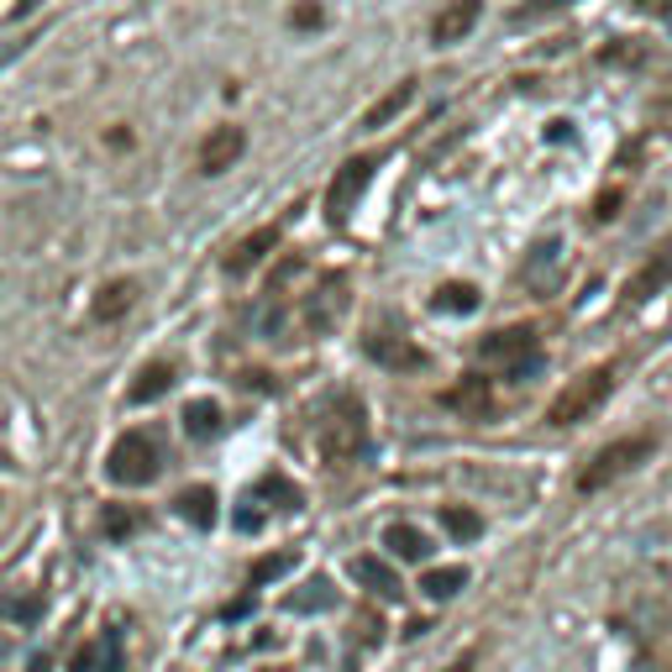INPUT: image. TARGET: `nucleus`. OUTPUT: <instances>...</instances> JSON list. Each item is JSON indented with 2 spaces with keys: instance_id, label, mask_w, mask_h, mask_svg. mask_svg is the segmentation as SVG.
<instances>
[{
  "instance_id": "f257e3e1",
  "label": "nucleus",
  "mask_w": 672,
  "mask_h": 672,
  "mask_svg": "<svg viewBox=\"0 0 672 672\" xmlns=\"http://www.w3.org/2000/svg\"><path fill=\"white\" fill-rule=\"evenodd\" d=\"M316 441H321L326 463H352L363 447H368V410L357 394H337L326 405L321 426H316Z\"/></svg>"
},
{
  "instance_id": "f03ea898",
  "label": "nucleus",
  "mask_w": 672,
  "mask_h": 672,
  "mask_svg": "<svg viewBox=\"0 0 672 672\" xmlns=\"http://www.w3.org/2000/svg\"><path fill=\"white\" fill-rule=\"evenodd\" d=\"M657 431H636V437H620V441H610V447H599L594 457H588V468L578 473V489L584 494H594V489H610L614 478H625V473H636L657 452Z\"/></svg>"
},
{
  "instance_id": "7ed1b4c3",
  "label": "nucleus",
  "mask_w": 672,
  "mask_h": 672,
  "mask_svg": "<svg viewBox=\"0 0 672 672\" xmlns=\"http://www.w3.org/2000/svg\"><path fill=\"white\" fill-rule=\"evenodd\" d=\"M478 363L504 374V379H526V374H536V368L547 363V352H541L530 326H504V331L478 342Z\"/></svg>"
},
{
  "instance_id": "20e7f679",
  "label": "nucleus",
  "mask_w": 672,
  "mask_h": 672,
  "mask_svg": "<svg viewBox=\"0 0 672 672\" xmlns=\"http://www.w3.org/2000/svg\"><path fill=\"white\" fill-rule=\"evenodd\" d=\"M610 389H614V368H588L578 379H567V389L547 405V420L552 426H578V420H588L594 410L610 400Z\"/></svg>"
},
{
  "instance_id": "39448f33",
  "label": "nucleus",
  "mask_w": 672,
  "mask_h": 672,
  "mask_svg": "<svg viewBox=\"0 0 672 672\" xmlns=\"http://www.w3.org/2000/svg\"><path fill=\"white\" fill-rule=\"evenodd\" d=\"M158 468H163V452H158V441L147 437V431H126V437H117L111 457H106V473H111L117 484H126V489L152 484Z\"/></svg>"
},
{
  "instance_id": "423d86ee",
  "label": "nucleus",
  "mask_w": 672,
  "mask_h": 672,
  "mask_svg": "<svg viewBox=\"0 0 672 672\" xmlns=\"http://www.w3.org/2000/svg\"><path fill=\"white\" fill-rule=\"evenodd\" d=\"M374 169H379V158H347L342 169H337V179H331V190H326V216L342 227L352 210H357V200H363V190L374 184Z\"/></svg>"
},
{
  "instance_id": "0eeeda50",
  "label": "nucleus",
  "mask_w": 672,
  "mask_h": 672,
  "mask_svg": "<svg viewBox=\"0 0 672 672\" xmlns=\"http://www.w3.org/2000/svg\"><path fill=\"white\" fill-rule=\"evenodd\" d=\"M305 331H316V337H326V331H337V321L347 316V273H326L316 290L305 294Z\"/></svg>"
},
{
  "instance_id": "6e6552de",
  "label": "nucleus",
  "mask_w": 672,
  "mask_h": 672,
  "mask_svg": "<svg viewBox=\"0 0 672 672\" xmlns=\"http://www.w3.org/2000/svg\"><path fill=\"white\" fill-rule=\"evenodd\" d=\"M242 152H247V132L242 126H210L200 137V147H195V169L205 179H216V174H227Z\"/></svg>"
},
{
  "instance_id": "1a4fd4ad",
  "label": "nucleus",
  "mask_w": 672,
  "mask_h": 672,
  "mask_svg": "<svg viewBox=\"0 0 672 672\" xmlns=\"http://www.w3.org/2000/svg\"><path fill=\"white\" fill-rule=\"evenodd\" d=\"M363 352L383 363V368H394V374H415V368H426V352L415 347L410 337H394V331H374V337H363Z\"/></svg>"
},
{
  "instance_id": "9d476101",
  "label": "nucleus",
  "mask_w": 672,
  "mask_h": 672,
  "mask_svg": "<svg viewBox=\"0 0 672 672\" xmlns=\"http://www.w3.org/2000/svg\"><path fill=\"white\" fill-rule=\"evenodd\" d=\"M441 405L457 410V415H468V420H484V415L494 410V389H489L484 374H463L452 389H441Z\"/></svg>"
},
{
  "instance_id": "9b49d317",
  "label": "nucleus",
  "mask_w": 672,
  "mask_h": 672,
  "mask_svg": "<svg viewBox=\"0 0 672 672\" xmlns=\"http://www.w3.org/2000/svg\"><path fill=\"white\" fill-rule=\"evenodd\" d=\"M478 16H484V0H447L441 5V16L431 22V42L447 48V42H463L473 27H478Z\"/></svg>"
},
{
  "instance_id": "f8f14e48",
  "label": "nucleus",
  "mask_w": 672,
  "mask_h": 672,
  "mask_svg": "<svg viewBox=\"0 0 672 672\" xmlns=\"http://www.w3.org/2000/svg\"><path fill=\"white\" fill-rule=\"evenodd\" d=\"M279 242H284V227H258V232H247L232 253H227V273H253Z\"/></svg>"
},
{
  "instance_id": "ddd939ff",
  "label": "nucleus",
  "mask_w": 672,
  "mask_h": 672,
  "mask_svg": "<svg viewBox=\"0 0 672 672\" xmlns=\"http://www.w3.org/2000/svg\"><path fill=\"white\" fill-rule=\"evenodd\" d=\"M352 578H357V584H368L379 599H400V594H405L400 573H394L383 557H352Z\"/></svg>"
},
{
  "instance_id": "4468645a",
  "label": "nucleus",
  "mask_w": 672,
  "mask_h": 672,
  "mask_svg": "<svg viewBox=\"0 0 672 672\" xmlns=\"http://www.w3.org/2000/svg\"><path fill=\"white\" fill-rule=\"evenodd\" d=\"M174 389V363H147L143 374H137V383L126 389V400L132 405H152V400H163Z\"/></svg>"
},
{
  "instance_id": "2eb2a0df",
  "label": "nucleus",
  "mask_w": 672,
  "mask_h": 672,
  "mask_svg": "<svg viewBox=\"0 0 672 672\" xmlns=\"http://www.w3.org/2000/svg\"><path fill=\"white\" fill-rule=\"evenodd\" d=\"M174 510L195 530H210V526H216V489H205V484H195V489H179Z\"/></svg>"
},
{
  "instance_id": "dca6fc26",
  "label": "nucleus",
  "mask_w": 672,
  "mask_h": 672,
  "mask_svg": "<svg viewBox=\"0 0 672 672\" xmlns=\"http://www.w3.org/2000/svg\"><path fill=\"white\" fill-rule=\"evenodd\" d=\"M132 305H137V279H111L95 300V321H121Z\"/></svg>"
},
{
  "instance_id": "f3484780",
  "label": "nucleus",
  "mask_w": 672,
  "mask_h": 672,
  "mask_svg": "<svg viewBox=\"0 0 672 672\" xmlns=\"http://www.w3.org/2000/svg\"><path fill=\"white\" fill-rule=\"evenodd\" d=\"M672 279V258L662 253V258H651V264H642L636 273H631V284H625V300H651L657 290H668Z\"/></svg>"
},
{
  "instance_id": "a211bd4d",
  "label": "nucleus",
  "mask_w": 672,
  "mask_h": 672,
  "mask_svg": "<svg viewBox=\"0 0 672 672\" xmlns=\"http://www.w3.org/2000/svg\"><path fill=\"white\" fill-rule=\"evenodd\" d=\"M410 100H415V80H400V85L389 89V95H383L379 106H368V117H363V126H368V132H383L389 121H394V117H400V111H405Z\"/></svg>"
},
{
  "instance_id": "6ab92c4d",
  "label": "nucleus",
  "mask_w": 672,
  "mask_h": 672,
  "mask_svg": "<svg viewBox=\"0 0 672 672\" xmlns=\"http://www.w3.org/2000/svg\"><path fill=\"white\" fill-rule=\"evenodd\" d=\"M221 426H227V420H221V405H216V400H190V405H184V431L195 441L221 437Z\"/></svg>"
},
{
  "instance_id": "aec40b11",
  "label": "nucleus",
  "mask_w": 672,
  "mask_h": 672,
  "mask_svg": "<svg viewBox=\"0 0 672 672\" xmlns=\"http://www.w3.org/2000/svg\"><path fill=\"white\" fill-rule=\"evenodd\" d=\"M143 510L137 504H106V515H100V530L111 536V541H126V536H137L143 530Z\"/></svg>"
},
{
  "instance_id": "412c9836",
  "label": "nucleus",
  "mask_w": 672,
  "mask_h": 672,
  "mask_svg": "<svg viewBox=\"0 0 672 672\" xmlns=\"http://www.w3.org/2000/svg\"><path fill=\"white\" fill-rule=\"evenodd\" d=\"M383 547L394 557H405V562H420V557H431V541L420 536L415 526H389L383 530Z\"/></svg>"
},
{
  "instance_id": "4be33fe9",
  "label": "nucleus",
  "mask_w": 672,
  "mask_h": 672,
  "mask_svg": "<svg viewBox=\"0 0 672 672\" xmlns=\"http://www.w3.org/2000/svg\"><path fill=\"white\" fill-rule=\"evenodd\" d=\"M441 526L452 530L457 541H478L484 536V515L468 510V504H441Z\"/></svg>"
},
{
  "instance_id": "5701e85b",
  "label": "nucleus",
  "mask_w": 672,
  "mask_h": 672,
  "mask_svg": "<svg viewBox=\"0 0 672 672\" xmlns=\"http://www.w3.org/2000/svg\"><path fill=\"white\" fill-rule=\"evenodd\" d=\"M463 584H468V567H431V573L420 578L426 599H452V594H457Z\"/></svg>"
},
{
  "instance_id": "b1692460",
  "label": "nucleus",
  "mask_w": 672,
  "mask_h": 672,
  "mask_svg": "<svg viewBox=\"0 0 672 672\" xmlns=\"http://www.w3.org/2000/svg\"><path fill=\"white\" fill-rule=\"evenodd\" d=\"M431 305H437V310H452V316H468V310H478V290H473V284H441V290L431 294Z\"/></svg>"
},
{
  "instance_id": "393cba45",
  "label": "nucleus",
  "mask_w": 672,
  "mask_h": 672,
  "mask_svg": "<svg viewBox=\"0 0 672 672\" xmlns=\"http://www.w3.org/2000/svg\"><path fill=\"white\" fill-rule=\"evenodd\" d=\"M337 604V588H331V578H310L305 584V594H290V610H331Z\"/></svg>"
},
{
  "instance_id": "a878e982",
  "label": "nucleus",
  "mask_w": 672,
  "mask_h": 672,
  "mask_svg": "<svg viewBox=\"0 0 672 672\" xmlns=\"http://www.w3.org/2000/svg\"><path fill=\"white\" fill-rule=\"evenodd\" d=\"M294 567V552H273V557H258L253 567H247V584L258 588V584H268V578H279V573H290Z\"/></svg>"
},
{
  "instance_id": "bb28decb",
  "label": "nucleus",
  "mask_w": 672,
  "mask_h": 672,
  "mask_svg": "<svg viewBox=\"0 0 672 672\" xmlns=\"http://www.w3.org/2000/svg\"><path fill=\"white\" fill-rule=\"evenodd\" d=\"M42 610H48V604H42V594H27V599H16V594H5V599H0V614H5V620H42Z\"/></svg>"
},
{
  "instance_id": "cd10ccee",
  "label": "nucleus",
  "mask_w": 672,
  "mask_h": 672,
  "mask_svg": "<svg viewBox=\"0 0 672 672\" xmlns=\"http://www.w3.org/2000/svg\"><path fill=\"white\" fill-rule=\"evenodd\" d=\"M599 59H604V63H625V69H631V63H642V59H646V48L636 42V37H620V42H610V48H604Z\"/></svg>"
},
{
  "instance_id": "c85d7f7f",
  "label": "nucleus",
  "mask_w": 672,
  "mask_h": 672,
  "mask_svg": "<svg viewBox=\"0 0 672 672\" xmlns=\"http://www.w3.org/2000/svg\"><path fill=\"white\" fill-rule=\"evenodd\" d=\"M562 5H573V0H526V5H515L510 11V22H536V16H552Z\"/></svg>"
},
{
  "instance_id": "c756f323",
  "label": "nucleus",
  "mask_w": 672,
  "mask_h": 672,
  "mask_svg": "<svg viewBox=\"0 0 672 672\" xmlns=\"http://www.w3.org/2000/svg\"><path fill=\"white\" fill-rule=\"evenodd\" d=\"M321 22H326V11L316 5V0H300V5L290 11V27H321Z\"/></svg>"
},
{
  "instance_id": "7c9ffc66",
  "label": "nucleus",
  "mask_w": 672,
  "mask_h": 672,
  "mask_svg": "<svg viewBox=\"0 0 672 672\" xmlns=\"http://www.w3.org/2000/svg\"><path fill=\"white\" fill-rule=\"evenodd\" d=\"M614 216H620V190H604L594 200V221H614Z\"/></svg>"
},
{
  "instance_id": "2f4dec72",
  "label": "nucleus",
  "mask_w": 672,
  "mask_h": 672,
  "mask_svg": "<svg viewBox=\"0 0 672 672\" xmlns=\"http://www.w3.org/2000/svg\"><path fill=\"white\" fill-rule=\"evenodd\" d=\"M567 132H573V126H567V121H562V117H557V121H547V143H562Z\"/></svg>"
},
{
  "instance_id": "473e14b6",
  "label": "nucleus",
  "mask_w": 672,
  "mask_h": 672,
  "mask_svg": "<svg viewBox=\"0 0 672 672\" xmlns=\"http://www.w3.org/2000/svg\"><path fill=\"white\" fill-rule=\"evenodd\" d=\"M473 662H478V651H463V657H457L447 672H473Z\"/></svg>"
},
{
  "instance_id": "72a5a7b5",
  "label": "nucleus",
  "mask_w": 672,
  "mask_h": 672,
  "mask_svg": "<svg viewBox=\"0 0 672 672\" xmlns=\"http://www.w3.org/2000/svg\"><path fill=\"white\" fill-rule=\"evenodd\" d=\"M646 11H651V16H672V0H642Z\"/></svg>"
},
{
  "instance_id": "f704fd0d",
  "label": "nucleus",
  "mask_w": 672,
  "mask_h": 672,
  "mask_svg": "<svg viewBox=\"0 0 672 672\" xmlns=\"http://www.w3.org/2000/svg\"><path fill=\"white\" fill-rule=\"evenodd\" d=\"M32 672H48V657H37V662H32Z\"/></svg>"
},
{
  "instance_id": "c9c22d12",
  "label": "nucleus",
  "mask_w": 672,
  "mask_h": 672,
  "mask_svg": "<svg viewBox=\"0 0 672 672\" xmlns=\"http://www.w3.org/2000/svg\"><path fill=\"white\" fill-rule=\"evenodd\" d=\"M668 672H672V657H668Z\"/></svg>"
}]
</instances>
